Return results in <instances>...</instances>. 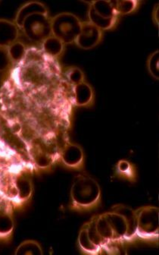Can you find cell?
I'll list each match as a JSON object with an SVG mask.
<instances>
[{
    "label": "cell",
    "instance_id": "1",
    "mask_svg": "<svg viewBox=\"0 0 159 255\" xmlns=\"http://www.w3.org/2000/svg\"><path fill=\"white\" fill-rule=\"evenodd\" d=\"M101 190L96 181L86 175L75 178L71 189L72 202L77 207H89L98 202Z\"/></svg>",
    "mask_w": 159,
    "mask_h": 255
},
{
    "label": "cell",
    "instance_id": "2",
    "mask_svg": "<svg viewBox=\"0 0 159 255\" xmlns=\"http://www.w3.org/2000/svg\"><path fill=\"white\" fill-rule=\"evenodd\" d=\"M81 24L75 14L61 13L51 20L52 34L63 43H72L79 36Z\"/></svg>",
    "mask_w": 159,
    "mask_h": 255
},
{
    "label": "cell",
    "instance_id": "3",
    "mask_svg": "<svg viewBox=\"0 0 159 255\" xmlns=\"http://www.w3.org/2000/svg\"><path fill=\"white\" fill-rule=\"evenodd\" d=\"M137 216L136 236L144 239L159 237V209L156 207L147 206L135 211Z\"/></svg>",
    "mask_w": 159,
    "mask_h": 255
},
{
    "label": "cell",
    "instance_id": "4",
    "mask_svg": "<svg viewBox=\"0 0 159 255\" xmlns=\"http://www.w3.org/2000/svg\"><path fill=\"white\" fill-rule=\"evenodd\" d=\"M117 14L112 1H95L89 7V22L101 30H108L115 25Z\"/></svg>",
    "mask_w": 159,
    "mask_h": 255
},
{
    "label": "cell",
    "instance_id": "5",
    "mask_svg": "<svg viewBox=\"0 0 159 255\" xmlns=\"http://www.w3.org/2000/svg\"><path fill=\"white\" fill-rule=\"evenodd\" d=\"M32 41L43 42L52 36L51 20L47 14H34L28 16L21 27Z\"/></svg>",
    "mask_w": 159,
    "mask_h": 255
},
{
    "label": "cell",
    "instance_id": "6",
    "mask_svg": "<svg viewBox=\"0 0 159 255\" xmlns=\"http://www.w3.org/2000/svg\"><path fill=\"white\" fill-rule=\"evenodd\" d=\"M102 39V30L90 22L81 24V30L76 40L79 47L83 50H89L95 47Z\"/></svg>",
    "mask_w": 159,
    "mask_h": 255
},
{
    "label": "cell",
    "instance_id": "7",
    "mask_svg": "<svg viewBox=\"0 0 159 255\" xmlns=\"http://www.w3.org/2000/svg\"><path fill=\"white\" fill-rule=\"evenodd\" d=\"M111 211L118 213L125 219L127 225V241L134 239L137 233V216L135 211L123 204L114 206Z\"/></svg>",
    "mask_w": 159,
    "mask_h": 255
},
{
    "label": "cell",
    "instance_id": "8",
    "mask_svg": "<svg viewBox=\"0 0 159 255\" xmlns=\"http://www.w3.org/2000/svg\"><path fill=\"white\" fill-rule=\"evenodd\" d=\"M18 37V28L15 24L0 19V47H8L15 43Z\"/></svg>",
    "mask_w": 159,
    "mask_h": 255
},
{
    "label": "cell",
    "instance_id": "9",
    "mask_svg": "<svg viewBox=\"0 0 159 255\" xmlns=\"http://www.w3.org/2000/svg\"><path fill=\"white\" fill-rule=\"evenodd\" d=\"M61 159L66 166L76 167L80 165L83 159V150L75 144H66L61 153Z\"/></svg>",
    "mask_w": 159,
    "mask_h": 255
},
{
    "label": "cell",
    "instance_id": "10",
    "mask_svg": "<svg viewBox=\"0 0 159 255\" xmlns=\"http://www.w3.org/2000/svg\"><path fill=\"white\" fill-rule=\"evenodd\" d=\"M34 14H47V8L43 4L38 2H32L26 4L20 8L16 15L15 22L17 27H19L21 28L24 20L28 16Z\"/></svg>",
    "mask_w": 159,
    "mask_h": 255
},
{
    "label": "cell",
    "instance_id": "11",
    "mask_svg": "<svg viewBox=\"0 0 159 255\" xmlns=\"http://www.w3.org/2000/svg\"><path fill=\"white\" fill-rule=\"evenodd\" d=\"M74 103L76 105L82 107L86 106L92 101V90L88 84L85 82L75 85L73 90Z\"/></svg>",
    "mask_w": 159,
    "mask_h": 255
},
{
    "label": "cell",
    "instance_id": "12",
    "mask_svg": "<svg viewBox=\"0 0 159 255\" xmlns=\"http://www.w3.org/2000/svg\"><path fill=\"white\" fill-rule=\"evenodd\" d=\"M64 43L57 37L50 36L43 41V49L45 53L51 56H58L63 51Z\"/></svg>",
    "mask_w": 159,
    "mask_h": 255
},
{
    "label": "cell",
    "instance_id": "13",
    "mask_svg": "<svg viewBox=\"0 0 159 255\" xmlns=\"http://www.w3.org/2000/svg\"><path fill=\"white\" fill-rule=\"evenodd\" d=\"M14 254L16 255H43V250L37 242L28 240L21 243Z\"/></svg>",
    "mask_w": 159,
    "mask_h": 255
},
{
    "label": "cell",
    "instance_id": "14",
    "mask_svg": "<svg viewBox=\"0 0 159 255\" xmlns=\"http://www.w3.org/2000/svg\"><path fill=\"white\" fill-rule=\"evenodd\" d=\"M78 244H79L80 248L86 253L89 254V255H99V251L89 241L87 235H86V230L83 227L80 232Z\"/></svg>",
    "mask_w": 159,
    "mask_h": 255
},
{
    "label": "cell",
    "instance_id": "15",
    "mask_svg": "<svg viewBox=\"0 0 159 255\" xmlns=\"http://www.w3.org/2000/svg\"><path fill=\"white\" fill-rule=\"evenodd\" d=\"M14 228V223L11 214L7 213L0 214V237L5 238L9 236Z\"/></svg>",
    "mask_w": 159,
    "mask_h": 255
},
{
    "label": "cell",
    "instance_id": "16",
    "mask_svg": "<svg viewBox=\"0 0 159 255\" xmlns=\"http://www.w3.org/2000/svg\"><path fill=\"white\" fill-rule=\"evenodd\" d=\"M115 11L121 14H127L132 12L137 7V2L133 0H125V1H112Z\"/></svg>",
    "mask_w": 159,
    "mask_h": 255
},
{
    "label": "cell",
    "instance_id": "17",
    "mask_svg": "<svg viewBox=\"0 0 159 255\" xmlns=\"http://www.w3.org/2000/svg\"><path fill=\"white\" fill-rule=\"evenodd\" d=\"M8 52L11 61L19 62L25 55V46L20 42H15L8 46Z\"/></svg>",
    "mask_w": 159,
    "mask_h": 255
},
{
    "label": "cell",
    "instance_id": "18",
    "mask_svg": "<svg viewBox=\"0 0 159 255\" xmlns=\"http://www.w3.org/2000/svg\"><path fill=\"white\" fill-rule=\"evenodd\" d=\"M159 51L155 52L151 55L148 61V69L150 74L154 77L156 79L159 78Z\"/></svg>",
    "mask_w": 159,
    "mask_h": 255
},
{
    "label": "cell",
    "instance_id": "19",
    "mask_svg": "<svg viewBox=\"0 0 159 255\" xmlns=\"http://www.w3.org/2000/svg\"><path fill=\"white\" fill-rule=\"evenodd\" d=\"M67 77L68 80L71 82V84L74 85L82 83V82H83V78H84L83 72L78 68L71 69L68 72Z\"/></svg>",
    "mask_w": 159,
    "mask_h": 255
},
{
    "label": "cell",
    "instance_id": "20",
    "mask_svg": "<svg viewBox=\"0 0 159 255\" xmlns=\"http://www.w3.org/2000/svg\"><path fill=\"white\" fill-rule=\"evenodd\" d=\"M11 61L8 49L0 47V72H4L9 67Z\"/></svg>",
    "mask_w": 159,
    "mask_h": 255
},
{
    "label": "cell",
    "instance_id": "21",
    "mask_svg": "<svg viewBox=\"0 0 159 255\" xmlns=\"http://www.w3.org/2000/svg\"><path fill=\"white\" fill-rule=\"evenodd\" d=\"M2 75H1V72H0V88H1V85H2Z\"/></svg>",
    "mask_w": 159,
    "mask_h": 255
}]
</instances>
